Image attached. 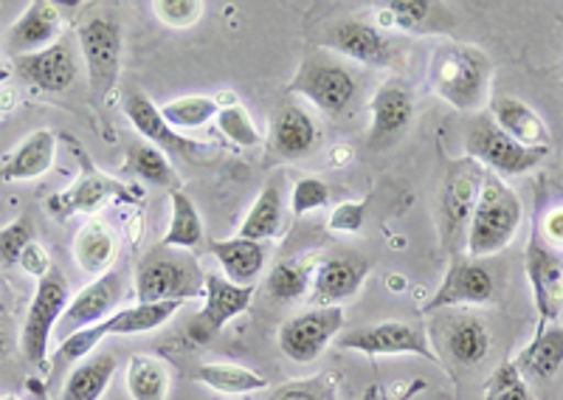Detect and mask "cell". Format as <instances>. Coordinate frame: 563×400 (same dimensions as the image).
<instances>
[{"instance_id": "38", "label": "cell", "mask_w": 563, "mask_h": 400, "mask_svg": "<svg viewBox=\"0 0 563 400\" xmlns=\"http://www.w3.org/2000/svg\"><path fill=\"white\" fill-rule=\"evenodd\" d=\"M268 400H339V375L319 373L313 378L282 384L271 392Z\"/></svg>"}, {"instance_id": "46", "label": "cell", "mask_w": 563, "mask_h": 400, "mask_svg": "<svg viewBox=\"0 0 563 400\" xmlns=\"http://www.w3.org/2000/svg\"><path fill=\"white\" fill-rule=\"evenodd\" d=\"M18 263H20V268H23V271L32 274V277H37V279H43L45 274L54 268L52 259H48V254H45V248L40 246L37 240H34V243H29L26 252L20 254Z\"/></svg>"}, {"instance_id": "44", "label": "cell", "mask_w": 563, "mask_h": 400, "mask_svg": "<svg viewBox=\"0 0 563 400\" xmlns=\"http://www.w3.org/2000/svg\"><path fill=\"white\" fill-rule=\"evenodd\" d=\"M386 9H389L391 20H395L397 26L409 29L411 32V29L422 26V23L431 18L434 3H431V0H391Z\"/></svg>"}, {"instance_id": "50", "label": "cell", "mask_w": 563, "mask_h": 400, "mask_svg": "<svg viewBox=\"0 0 563 400\" xmlns=\"http://www.w3.org/2000/svg\"><path fill=\"white\" fill-rule=\"evenodd\" d=\"M0 43H3V37H0Z\"/></svg>"}, {"instance_id": "2", "label": "cell", "mask_w": 563, "mask_h": 400, "mask_svg": "<svg viewBox=\"0 0 563 400\" xmlns=\"http://www.w3.org/2000/svg\"><path fill=\"white\" fill-rule=\"evenodd\" d=\"M525 220V207L516 189L507 187L499 175L485 173L479 200L471 214L465 234V248L471 259H485L510 246Z\"/></svg>"}, {"instance_id": "29", "label": "cell", "mask_w": 563, "mask_h": 400, "mask_svg": "<svg viewBox=\"0 0 563 400\" xmlns=\"http://www.w3.org/2000/svg\"><path fill=\"white\" fill-rule=\"evenodd\" d=\"M124 173L135 175L139 181L153 184V187L161 189H180L178 173L169 164L167 153L158 147H153L144 138H135V142L128 144V158H124Z\"/></svg>"}, {"instance_id": "9", "label": "cell", "mask_w": 563, "mask_h": 400, "mask_svg": "<svg viewBox=\"0 0 563 400\" xmlns=\"http://www.w3.org/2000/svg\"><path fill=\"white\" fill-rule=\"evenodd\" d=\"M527 279L532 288V302L538 310L536 336H541L547 327L555 324L563 308V257L541 237L538 229H532L530 243H527Z\"/></svg>"}, {"instance_id": "7", "label": "cell", "mask_w": 563, "mask_h": 400, "mask_svg": "<svg viewBox=\"0 0 563 400\" xmlns=\"http://www.w3.org/2000/svg\"><path fill=\"white\" fill-rule=\"evenodd\" d=\"M203 297V285H198V268L189 265L175 248H155L139 263L135 271V299L141 304L153 302H189Z\"/></svg>"}, {"instance_id": "6", "label": "cell", "mask_w": 563, "mask_h": 400, "mask_svg": "<svg viewBox=\"0 0 563 400\" xmlns=\"http://www.w3.org/2000/svg\"><path fill=\"white\" fill-rule=\"evenodd\" d=\"M465 153L471 162H476L487 173L499 175L505 181V178H516V175L536 169L538 164L544 162L550 149L525 147V144L507 136L490 116H479L467 130Z\"/></svg>"}, {"instance_id": "14", "label": "cell", "mask_w": 563, "mask_h": 400, "mask_svg": "<svg viewBox=\"0 0 563 400\" xmlns=\"http://www.w3.org/2000/svg\"><path fill=\"white\" fill-rule=\"evenodd\" d=\"M122 302H124V277L110 268L108 274L93 279L88 288H82L77 297L70 299L63 319H59L57 324V338L63 342V338L79 333V330L97 327L99 322L113 316L115 310H122L119 308Z\"/></svg>"}, {"instance_id": "4", "label": "cell", "mask_w": 563, "mask_h": 400, "mask_svg": "<svg viewBox=\"0 0 563 400\" xmlns=\"http://www.w3.org/2000/svg\"><path fill=\"white\" fill-rule=\"evenodd\" d=\"M186 302L180 299H173V302H153V304H141L135 302L133 308L115 310L113 316L99 322L97 327L79 330L74 336L63 338L57 347V355H54V373L65 369L68 364H79L82 358L97 353L102 347L104 338L113 336H141V333H153L161 324H167L169 319L184 308Z\"/></svg>"}, {"instance_id": "20", "label": "cell", "mask_w": 563, "mask_h": 400, "mask_svg": "<svg viewBox=\"0 0 563 400\" xmlns=\"http://www.w3.org/2000/svg\"><path fill=\"white\" fill-rule=\"evenodd\" d=\"M366 277H369V263L358 254L330 257L316 268L310 299L316 308H339L346 299L358 297Z\"/></svg>"}, {"instance_id": "23", "label": "cell", "mask_w": 563, "mask_h": 400, "mask_svg": "<svg viewBox=\"0 0 563 400\" xmlns=\"http://www.w3.org/2000/svg\"><path fill=\"white\" fill-rule=\"evenodd\" d=\"M319 142V127L313 116L301 104H279V110L271 119V149L276 158L296 162L308 155Z\"/></svg>"}, {"instance_id": "8", "label": "cell", "mask_w": 563, "mask_h": 400, "mask_svg": "<svg viewBox=\"0 0 563 400\" xmlns=\"http://www.w3.org/2000/svg\"><path fill=\"white\" fill-rule=\"evenodd\" d=\"M68 302V277L59 268H52L43 279H37V291H34L26 322H23V333H20L23 358L34 364V367H43L45 358H48V344H52V336L57 333V324Z\"/></svg>"}, {"instance_id": "22", "label": "cell", "mask_w": 563, "mask_h": 400, "mask_svg": "<svg viewBox=\"0 0 563 400\" xmlns=\"http://www.w3.org/2000/svg\"><path fill=\"white\" fill-rule=\"evenodd\" d=\"M63 29V12L48 0H34L29 3L26 12L14 20V26L7 34V48L14 57L37 54L43 48L54 46Z\"/></svg>"}, {"instance_id": "30", "label": "cell", "mask_w": 563, "mask_h": 400, "mask_svg": "<svg viewBox=\"0 0 563 400\" xmlns=\"http://www.w3.org/2000/svg\"><path fill=\"white\" fill-rule=\"evenodd\" d=\"M445 349L462 367H476L490 353V330L474 316L454 319L445 330Z\"/></svg>"}, {"instance_id": "18", "label": "cell", "mask_w": 563, "mask_h": 400, "mask_svg": "<svg viewBox=\"0 0 563 400\" xmlns=\"http://www.w3.org/2000/svg\"><path fill=\"white\" fill-rule=\"evenodd\" d=\"M256 288L254 285H234L220 274L203 277V308L195 319V330L200 338H209L225 327L231 319L243 316L251 308Z\"/></svg>"}, {"instance_id": "26", "label": "cell", "mask_w": 563, "mask_h": 400, "mask_svg": "<svg viewBox=\"0 0 563 400\" xmlns=\"http://www.w3.org/2000/svg\"><path fill=\"white\" fill-rule=\"evenodd\" d=\"M115 369H119V358L108 349H97V353L82 358L77 367L70 369L59 400H102L110 381H113Z\"/></svg>"}, {"instance_id": "39", "label": "cell", "mask_w": 563, "mask_h": 400, "mask_svg": "<svg viewBox=\"0 0 563 400\" xmlns=\"http://www.w3.org/2000/svg\"><path fill=\"white\" fill-rule=\"evenodd\" d=\"M214 122H218L220 133H223L229 142L238 144V147H256V144H260V130L254 127L249 110L240 102L229 104V108H220Z\"/></svg>"}, {"instance_id": "17", "label": "cell", "mask_w": 563, "mask_h": 400, "mask_svg": "<svg viewBox=\"0 0 563 400\" xmlns=\"http://www.w3.org/2000/svg\"><path fill=\"white\" fill-rule=\"evenodd\" d=\"M321 46L361 65H372V68H386L395 57L389 37L366 20H339L333 26H327Z\"/></svg>"}, {"instance_id": "28", "label": "cell", "mask_w": 563, "mask_h": 400, "mask_svg": "<svg viewBox=\"0 0 563 400\" xmlns=\"http://www.w3.org/2000/svg\"><path fill=\"white\" fill-rule=\"evenodd\" d=\"M74 257L88 277H102L110 271L115 257V237L102 218H90L74 240Z\"/></svg>"}, {"instance_id": "12", "label": "cell", "mask_w": 563, "mask_h": 400, "mask_svg": "<svg viewBox=\"0 0 563 400\" xmlns=\"http://www.w3.org/2000/svg\"><path fill=\"white\" fill-rule=\"evenodd\" d=\"M79 155H82V147H79ZM85 162V173L79 175L77 181L70 184L65 192L52 195V198L45 200V209L48 214L57 220H68L70 214H93L97 209H102L104 203L110 200H141L139 189L128 187V184H119L108 175L99 173L93 164L88 162L82 155Z\"/></svg>"}, {"instance_id": "34", "label": "cell", "mask_w": 563, "mask_h": 400, "mask_svg": "<svg viewBox=\"0 0 563 400\" xmlns=\"http://www.w3.org/2000/svg\"><path fill=\"white\" fill-rule=\"evenodd\" d=\"M195 381L214 389L220 395H251L263 392L268 387V378L240 364H200L192 375Z\"/></svg>"}, {"instance_id": "35", "label": "cell", "mask_w": 563, "mask_h": 400, "mask_svg": "<svg viewBox=\"0 0 563 400\" xmlns=\"http://www.w3.org/2000/svg\"><path fill=\"white\" fill-rule=\"evenodd\" d=\"M169 200H173V220L164 234V246L175 252H192L203 243V220H200L198 207L189 195H184V189H173Z\"/></svg>"}, {"instance_id": "49", "label": "cell", "mask_w": 563, "mask_h": 400, "mask_svg": "<svg viewBox=\"0 0 563 400\" xmlns=\"http://www.w3.org/2000/svg\"><path fill=\"white\" fill-rule=\"evenodd\" d=\"M9 77H12V68H9V65L0 59V82H7Z\"/></svg>"}, {"instance_id": "41", "label": "cell", "mask_w": 563, "mask_h": 400, "mask_svg": "<svg viewBox=\"0 0 563 400\" xmlns=\"http://www.w3.org/2000/svg\"><path fill=\"white\" fill-rule=\"evenodd\" d=\"M37 234H34V223L29 214H20L14 223L0 229V263L12 265L18 263L20 254L26 252L29 243H34Z\"/></svg>"}, {"instance_id": "33", "label": "cell", "mask_w": 563, "mask_h": 400, "mask_svg": "<svg viewBox=\"0 0 563 400\" xmlns=\"http://www.w3.org/2000/svg\"><path fill=\"white\" fill-rule=\"evenodd\" d=\"M173 369L153 355H133L128 364V392L133 400H167Z\"/></svg>"}, {"instance_id": "47", "label": "cell", "mask_w": 563, "mask_h": 400, "mask_svg": "<svg viewBox=\"0 0 563 400\" xmlns=\"http://www.w3.org/2000/svg\"><path fill=\"white\" fill-rule=\"evenodd\" d=\"M541 237H544L547 243H563V209L547 214L544 234H541Z\"/></svg>"}, {"instance_id": "13", "label": "cell", "mask_w": 563, "mask_h": 400, "mask_svg": "<svg viewBox=\"0 0 563 400\" xmlns=\"http://www.w3.org/2000/svg\"><path fill=\"white\" fill-rule=\"evenodd\" d=\"M482 181H485V169L476 162L465 158L449 167V175L440 189V226L442 237L449 243H456L467 234V223L479 200Z\"/></svg>"}, {"instance_id": "31", "label": "cell", "mask_w": 563, "mask_h": 400, "mask_svg": "<svg viewBox=\"0 0 563 400\" xmlns=\"http://www.w3.org/2000/svg\"><path fill=\"white\" fill-rule=\"evenodd\" d=\"M516 367L521 375H532L541 381L552 378L563 367V327L552 324L541 336H532V342L516 358Z\"/></svg>"}, {"instance_id": "15", "label": "cell", "mask_w": 563, "mask_h": 400, "mask_svg": "<svg viewBox=\"0 0 563 400\" xmlns=\"http://www.w3.org/2000/svg\"><path fill=\"white\" fill-rule=\"evenodd\" d=\"M415 119V99L400 79H386L369 102V136L366 144L378 153L395 147L409 133Z\"/></svg>"}, {"instance_id": "10", "label": "cell", "mask_w": 563, "mask_h": 400, "mask_svg": "<svg viewBox=\"0 0 563 400\" xmlns=\"http://www.w3.org/2000/svg\"><path fill=\"white\" fill-rule=\"evenodd\" d=\"M344 310L313 308L296 313L279 330V349L294 364H313L344 330Z\"/></svg>"}, {"instance_id": "3", "label": "cell", "mask_w": 563, "mask_h": 400, "mask_svg": "<svg viewBox=\"0 0 563 400\" xmlns=\"http://www.w3.org/2000/svg\"><path fill=\"white\" fill-rule=\"evenodd\" d=\"M79 52L88 68V88L93 104H104L119 85L122 74L124 29L122 20L108 9H93L79 20Z\"/></svg>"}, {"instance_id": "19", "label": "cell", "mask_w": 563, "mask_h": 400, "mask_svg": "<svg viewBox=\"0 0 563 400\" xmlns=\"http://www.w3.org/2000/svg\"><path fill=\"white\" fill-rule=\"evenodd\" d=\"M493 293H496V282H493V274L487 271L485 265L471 257L454 259L437 293L422 310L434 313V310L454 308V304H487Z\"/></svg>"}, {"instance_id": "43", "label": "cell", "mask_w": 563, "mask_h": 400, "mask_svg": "<svg viewBox=\"0 0 563 400\" xmlns=\"http://www.w3.org/2000/svg\"><path fill=\"white\" fill-rule=\"evenodd\" d=\"M153 9L161 23H167L173 29L195 26L200 14H203V3L200 0H155Z\"/></svg>"}, {"instance_id": "42", "label": "cell", "mask_w": 563, "mask_h": 400, "mask_svg": "<svg viewBox=\"0 0 563 400\" xmlns=\"http://www.w3.org/2000/svg\"><path fill=\"white\" fill-rule=\"evenodd\" d=\"M327 203H330V187H327L321 178H301L294 187V192H290V212H294L296 218L319 212Z\"/></svg>"}, {"instance_id": "48", "label": "cell", "mask_w": 563, "mask_h": 400, "mask_svg": "<svg viewBox=\"0 0 563 400\" xmlns=\"http://www.w3.org/2000/svg\"><path fill=\"white\" fill-rule=\"evenodd\" d=\"M7 353H9V338H7V333L0 330V362L7 358Z\"/></svg>"}, {"instance_id": "11", "label": "cell", "mask_w": 563, "mask_h": 400, "mask_svg": "<svg viewBox=\"0 0 563 400\" xmlns=\"http://www.w3.org/2000/svg\"><path fill=\"white\" fill-rule=\"evenodd\" d=\"M341 349H352L361 355H420L426 362L440 364L429 347V338L420 327L409 322H380V324H366V327L346 330L335 338Z\"/></svg>"}, {"instance_id": "45", "label": "cell", "mask_w": 563, "mask_h": 400, "mask_svg": "<svg viewBox=\"0 0 563 400\" xmlns=\"http://www.w3.org/2000/svg\"><path fill=\"white\" fill-rule=\"evenodd\" d=\"M366 207H369V200H346V203H341V207L333 209L327 226L333 229V232H346V234L358 232V229L364 226Z\"/></svg>"}, {"instance_id": "24", "label": "cell", "mask_w": 563, "mask_h": 400, "mask_svg": "<svg viewBox=\"0 0 563 400\" xmlns=\"http://www.w3.org/2000/svg\"><path fill=\"white\" fill-rule=\"evenodd\" d=\"M209 254L220 263L223 277L234 285H251L265 268L268 259V248L265 243H254V240L231 237V240H211Z\"/></svg>"}, {"instance_id": "27", "label": "cell", "mask_w": 563, "mask_h": 400, "mask_svg": "<svg viewBox=\"0 0 563 400\" xmlns=\"http://www.w3.org/2000/svg\"><path fill=\"white\" fill-rule=\"evenodd\" d=\"M490 119L525 147L550 149V130L536 110L516 97H499L490 104Z\"/></svg>"}, {"instance_id": "36", "label": "cell", "mask_w": 563, "mask_h": 400, "mask_svg": "<svg viewBox=\"0 0 563 400\" xmlns=\"http://www.w3.org/2000/svg\"><path fill=\"white\" fill-rule=\"evenodd\" d=\"M313 288V274L299 259H285L271 268L268 279H265V291L276 299V302H299L301 297H308Z\"/></svg>"}, {"instance_id": "1", "label": "cell", "mask_w": 563, "mask_h": 400, "mask_svg": "<svg viewBox=\"0 0 563 400\" xmlns=\"http://www.w3.org/2000/svg\"><path fill=\"white\" fill-rule=\"evenodd\" d=\"M429 79L442 102H449L456 110H465V113H474V110L485 108L487 97H490L493 63L476 46L442 43L431 54Z\"/></svg>"}, {"instance_id": "37", "label": "cell", "mask_w": 563, "mask_h": 400, "mask_svg": "<svg viewBox=\"0 0 563 400\" xmlns=\"http://www.w3.org/2000/svg\"><path fill=\"white\" fill-rule=\"evenodd\" d=\"M220 104L211 97H180L173 102L161 104V116L173 130H200L218 119Z\"/></svg>"}, {"instance_id": "25", "label": "cell", "mask_w": 563, "mask_h": 400, "mask_svg": "<svg viewBox=\"0 0 563 400\" xmlns=\"http://www.w3.org/2000/svg\"><path fill=\"white\" fill-rule=\"evenodd\" d=\"M54 158H57V136L52 130H37L3 162L0 178L3 181H34L52 169Z\"/></svg>"}, {"instance_id": "21", "label": "cell", "mask_w": 563, "mask_h": 400, "mask_svg": "<svg viewBox=\"0 0 563 400\" xmlns=\"http://www.w3.org/2000/svg\"><path fill=\"white\" fill-rule=\"evenodd\" d=\"M14 71L23 82L34 85L40 91L63 93L77 79V57H74L68 40H57L54 46L43 48V52L14 57Z\"/></svg>"}, {"instance_id": "40", "label": "cell", "mask_w": 563, "mask_h": 400, "mask_svg": "<svg viewBox=\"0 0 563 400\" xmlns=\"http://www.w3.org/2000/svg\"><path fill=\"white\" fill-rule=\"evenodd\" d=\"M485 400H532L530 387H527L525 375L519 373L516 362H505L485 387Z\"/></svg>"}, {"instance_id": "32", "label": "cell", "mask_w": 563, "mask_h": 400, "mask_svg": "<svg viewBox=\"0 0 563 400\" xmlns=\"http://www.w3.org/2000/svg\"><path fill=\"white\" fill-rule=\"evenodd\" d=\"M282 223H285V203H282V189L276 184H268L263 195L254 200V207L245 214L243 226H240L238 237L254 240V243H265L282 234Z\"/></svg>"}, {"instance_id": "16", "label": "cell", "mask_w": 563, "mask_h": 400, "mask_svg": "<svg viewBox=\"0 0 563 400\" xmlns=\"http://www.w3.org/2000/svg\"><path fill=\"white\" fill-rule=\"evenodd\" d=\"M124 116L130 119V124L135 127L144 142H150L153 147L164 149V153H173L186 158V162H195L203 153H209V144L192 142V138H184L178 130L169 127L161 116V108L147 97L144 91H128L124 93Z\"/></svg>"}, {"instance_id": "5", "label": "cell", "mask_w": 563, "mask_h": 400, "mask_svg": "<svg viewBox=\"0 0 563 400\" xmlns=\"http://www.w3.org/2000/svg\"><path fill=\"white\" fill-rule=\"evenodd\" d=\"M288 91L308 99L327 116H341L358 97V77L341 59L330 57V54L327 57L324 54H313V57L301 59Z\"/></svg>"}]
</instances>
